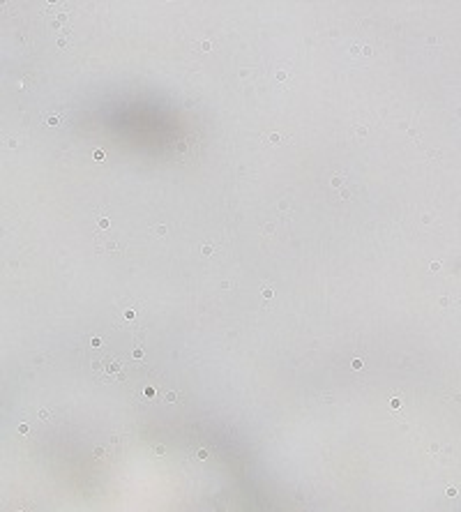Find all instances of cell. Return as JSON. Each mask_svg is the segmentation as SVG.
<instances>
[{"label":"cell","mask_w":461,"mask_h":512,"mask_svg":"<svg viewBox=\"0 0 461 512\" xmlns=\"http://www.w3.org/2000/svg\"><path fill=\"white\" fill-rule=\"evenodd\" d=\"M210 49H213V42L203 40V42H201V51H210Z\"/></svg>","instance_id":"7c38bea8"},{"label":"cell","mask_w":461,"mask_h":512,"mask_svg":"<svg viewBox=\"0 0 461 512\" xmlns=\"http://www.w3.org/2000/svg\"><path fill=\"white\" fill-rule=\"evenodd\" d=\"M102 250H107V252H116V250H118V243H113V240H107V243L102 245Z\"/></svg>","instance_id":"52a82bcc"},{"label":"cell","mask_w":461,"mask_h":512,"mask_svg":"<svg viewBox=\"0 0 461 512\" xmlns=\"http://www.w3.org/2000/svg\"><path fill=\"white\" fill-rule=\"evenodd\" d=\"M342 199H351V190H342Z\"/></svg>","instance_id":"ffe728a7"},{"label":"cell","mask_w":461,"mask_h":512,"mask_svg":"<svg viewBox=\"0 0 461 512\" xmlns=\"http://www.w3.org/2000/svg\"><path fill=\"white\" fill-rule=\"evenodd\" d=\"M367 134H369V127H365V125H358V127H355V137L365 139Z\"/></svg>","instance_id":"3957f363"},{"label":"cell","mask_w":461,"mask_h":512,"mask_svg":"<svg viewBox=\"0 0 461 512\" xmlns=\"http://www.w3.org/2000/svg\"><path fill=\"white\" fill-rule=\"evenodd\" d=\"M44 120H47L49 127H58L60 125V116L58 114H51V116H47Z\"/></svg>","instance_id":"277c9868"},{"label":"cell","mask_w":461,"mask_h":512,"mask_svg":"<svg viewBox=\"0 0 461 512\" xmlns=\"http://www.w3.org/2000/svg\"><path fill=\"white\" fill-rule=\"evenodd\" d=\"M153 233H155V236H166V227H164V224H160V227L153 229Z\"/></svg>","instance_id":"8fae6325"},{"label":"cell","mask_w":461,"mask_h":512,"mask_svg":"<svg viewBox=\"0 0 461 512\" xmlns=\"http://www.w3.org/2000/svg\"><path fill=\"white\" fill-rule=\"evenodd\" d=\"M109 220H107V217H100V229H109Z\"/></svg>","instance_id":"9a60e30c"},{"label":"cell","mask_w":461,"mask_h":512,"mask_svg":"<svg viewBox=\"0 0 461 512\" xmlns=\"http://www.w3.org/2000/svg\"><path fill=\"white\" fill-rule=\"evenodd\" d=\"M58 47H60V49H67V47H70V42H67L65 37H60V40H58Z\"/></svg>","instance_id":"5bb4252c"},{"label":"cell","mask_w":461,"mask_h":512,"mask_svg":"<svg viewBox=\"0 0 461 512\" xmlns=\"http://www.w3.org/2000/svg\"><path fill=\"white\" fill-rule=\"evenodd\" d=\"M7 146H10V148H17L19 143H17V139H7Z\"/></svg>","instance_id":"d6986e66"},{"label":"cell","mask_w":461,"mask_h":512,"mask_svg":"<svg viewBox=\"0 0 461 512\" xmlns=\"http://www.w3.org/2000/svg\"><path fill=\"white\" fill-rule=\"evenodd\" d=\"M261 296L266 298V300H270L272 296H275V291H272V286H263V289H261Z\"/></svg>","instance_id":"8992f818"},{"label":"cell","mask_w":461,"mask_h":512,"mask_svg":"<svg viewBox=\"0 0 461 512\" xmlns=\"http://www.w3.org/2000/svg\"><path fill=\"white\" fill-rule=\"evenodd\" d=\"M95 160L104 162V150H95Z\"/></svg>","instance_id":"2e32d148"},{"label":"cell","mask_w":461,"mask_h":512,"mask_svg":"<svg viewBox=\"0 0 461 512\" xmlns=\"http://www.w3.org/2000/svg\"><path fill=\"white\" fill-rule=\"evenodd\" d=\"M268 141L272 143V146H282V143H286V141H289V139H284V137H282V134L272 132V134H270V137H268Z\"/></svg>","instance_id":"6da1fadb"},{"label":"cell","mask_w":461,"mask_h":512,"mask_svg":"<svg viewBox=\"0 0 461 512\" xmlns=\"http://www.w3.org/2000/svg\"><path fill=\"white\" fill-rule=\"evenodd\" d=\"M201 252H203V256H213L217 252V245H203Z\"/></svg>","instance_id":"5b68a950"},{"label":"cell","mask_w":461,"mask_h":512,"mask_svg":"<svg viewBox=\"0 0 461 512\" xmlns=\"http://www.w3.org/2000/svg\"><path fill=\"white\" fill-rule=\"evenodd\" d=\"M286 77H289V72H286V70H279V72L275 74V79L279 81V84H284V81H286Z\"/></svg>","instance_id":"9c48e42d"},{"label":"cell","mask_w":461,"mask_h":512,"mask_svg":"<svg viewBox=\"0 0 461 512\" xmlns=\"http://www.w3.org/2000/svg\"><path fill=\"white\" fill-rule=\"evenodd\" d=\"M65 21H67V14H58V19L54 21V26H56V28H60V26L65 24Z\"/></svg>","instance_id":"30bf717a"},{"label":"cell","mask_w":461,"mask_h":512,"mask_svg":"<svg viewBox=\"0 0 461 512\" xmlns=\"http://www.w3.org/2000/svg\"><path fill=\"white\" fill-rule=\"evenodd\" d=\"M222 289H224V291H229V289H233V282H226V280H224V282H222Z\"/></svg>","instance_id":"e0dca14e"},{"label":"cell","mask_w":461,"mask_h":512,"mask_svg":"<svg viewBox=\"0 0 461 512\" xmlns=\"http://www.w3.org/2000/svg\"><path fill=\"white\" fill-rule=\"evenodd\" d=\"M344 183H346V178L344 176H335V178H332V187H335V190H342V187H344Z\"/></svg>","instance_id":"7a4b0ae2"},{"label":"cell","mask_w":461,"mask_h":512,"mask_svg":"<svg viewBox=\"0 0 461 512\" xmlns=\"http://www.w3.org/2000/svg\"><path fill=\"white\" fill-rule=\"evenodd\" d=\"M272 231H275V224H272V222H270V224H266V227H263V233H266V236H270Z\"/></svg>","instance_id":"4fadbf2b"},{"label":"cell","mask_w":461,"mask_h":512,"mask_svg":"<svg viewBox=\"0 0 461 512\" xmlns=\"http://www.w3.org/2000/svg\"><path fill=\"white\" fill-rule=\"evenodd\" d=\"M362 54H365V56H372L374 51H372V47H362Z\"/></svg>","instance_id":"ac0fdd59"},{"label":"cell","mask_w":461,"mask_h":512,"mask_svg":"<svg viewBox=\"0 0 461 512\" xmlns=\"http://www.w3.org/2000/svg\"><path fill=\"white\" fill-rule=\"evenodd\" d=\"M289 208H291V201L289 199L279 201V210H282V213H289Z\"/></svg>","instance_id":"ba28073f"}]
</instances>
